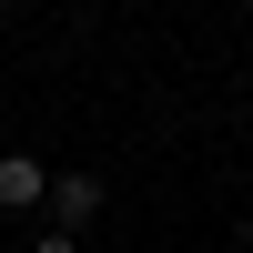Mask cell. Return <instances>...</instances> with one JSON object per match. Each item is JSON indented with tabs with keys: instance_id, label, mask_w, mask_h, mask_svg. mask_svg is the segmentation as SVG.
I'll return each mask as SVG.
<instances>
[{
	"instance_id": "cell-1",
	"label": "cell",
	"mask_w": 253,
	"mask_h": 253,
	"mask_svg": "<svg viewBox=\"0 0 253 253\" xmlns=\"http://www.w3.org/2000/svg\"><path fill=\"white\" fill-rule=\"evenodd\" d=\"M91 213H101V172H61V182H51V223H61V233H81Z\"/></svg>"
},
{
	"instance_id": "cell-2",
	"label": "cell",
	"mask_w": 253,
	"mask_h": 253,
	"mask_svg": "<svg viewBox=\"0 0 253 253\" xmlns=\"http://www.w3.org/2000/svg\"><path fill=\"white\" fill-rule=\"evenodd\" d=\"M31 203H51V172H41L31 152H10L0 162V213H31Z\"/></svg>"
},
{
	"instance_id": "cell-3",
	"label": "cell",
	"mask_w": 253,
	"mask_h": 253,
	"mask_svg": "<svg viewBox=\"0 0 253 253\" xmlns=\"http://www.w3.org/2000/svg\"><path fill=\"white\" fill-rule=\"evenodd\" d=\"M31 253H81V233H41V243H31Z\"/></svg>"
},
{
	"instance_id": "cell-4",
	"label": "cell",
	"mask_w": 253,
	"mask_h": 253,
	"mask_svg": "<svg viewBox=\"0 0 253 253\" xmlns=\"http://www.w3.org/2000/svg\"><path fill=\"white\" fill-rule=\"evenodd\" d=\"M243 253H253V223H243Z\"/></svg>"
},
{
	"instance_id": "cell-5",
	"label": "cell",
	"mask_w": 253,
	"mask_h": 253,
	"mask_svg": "<svg viewBox=\"0 0 253 253\" xmlns=\"http://www.w3.org/2000/svg\"><path fill=\"white\" fill-rule=\"evenodd\" d=\"M0 10H10V0H0Z\"/></svg>"
}]
</instances>
